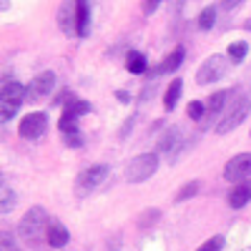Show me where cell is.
<instances>
[{
  "label": "cell",
  "mask_w": 251,
  "mask_h": 251,
  "mask_svg": "<svg viewBox=\"0 0 251 251\" xmlns=\"http://www.w3.org/2000/svg\"><path fill=\"white\" fill-rule=\"evenodd\" d=\"M48 224H50V219L46 214V208L43 206H30L18 224V236L28 246H38L43 239H48Z\"/></svg>",
  "instance_id": "obj_1"
},
{
  "label": "cell",
  "mask_w": 251,
  "mask_h": 251,
  "mask_svg": "<svg viewBox=\"0 0 251 251\" xmlns=\"http://www.w3.org/2000/svg\"><path fill=\"white\" fill-rule=\"evenodd\" d=\"M111 176V169L106 163H96V166H88L86 171H80L78 178H75V194L80 199L91 196L93 191H98V188L106 183V178Z\"/></svg>",
  "instance_id": "obj_2"
},
{
  "label": "cell",
  "mask_w": 251,
  "mask_h": 251,
  "mask_svg": "<svg viewBox=\"0 0 251 251\" xmlns=\"http://www.w3.org/2000/svg\"><path fill=\"white\" fill-rule=\"evenodd\" d=\"M249 111H251V100H249V96H239L236 100H231V106L226 108L224 118H221L219 126H216V133H219V136H226V133L236 131L239 126L246 121Z\"/></svg>",
  "instance_id": "obj_3"
},
{
  "label": "cell",
  "mask_w": 251,
  "mask_h": 251,
  "mask_svg": "<svg viewBox=\"0 0 251 251\" xmlns=\"http://www.w3.org/2000/svg\"><path fill=\"white\" fill-rule=\"evenodd\" d=\"M158 171V153H141L128 161L126 166V181L128 183H143Z\"/></svg>",
  "instance_id": "obj_4"
},
{
  "label": "cell",
  "mask_w": 251,
  "mask_h": 251,
  "mask_svg": "<svg viewBox=\"0 0 251 251\" xmlns=\"http://www.w3.org/2000/svg\"><path fill=\"white\" fill-rule=\"evenodd\" d=\"M228 71V55H208L201 66H199V73H196V83L199 86H214V83H219Z\"/></svg>",
  "instance_id": "obj_5"
},
{
  "label": "cell",
  "mask_w": 251,
  "mask_h": 251,
  "mask_svg": "<svg viewBox=\"0 0 251 251\" xmlns=\"http://www.w3.org/2000/svg\"><path fill=\"white\" fill-rule=\"evenodd\" d=\"M251 176V153H239L234 158H228L224 166V178L228 183H244Z\"/></svg>",
  "instance_id": "obj_6"
},
{
  "label": "cell",
  "mask_w": 251,
  "mask_h": 251,
  "mask_svg": "<svg viewBox=\"0 0 251 251\" xmlns=\"http://www.w3.org/2000/svg\"><path fill=\"white\" fill-rule=\"evenodd\" d=\"M156 149H158V153H163L169 161H176L178 158V151L183 149V133H181L178 126H169V128L161 133Z\"/></svg>",
  "instance_id": "obj_7"
},
{
  "label": "cell",
  "mask_w": 251,
  "mask_h": 251,
  "mask_svg": "<svg viewBox=\"0 0 251 251\" xmlns=\"http://www.w3.org/2000/svg\"><path fill=\"white\" fill-rule=\"evenodd\" d=\"M46 128H48V116L43 111H33V113H28L23 121H20L18 133H20V138H25V141H35V138H40L46 133Z\"/></svg>",
  "instance_id": "obj_8"
},
{
  "label": "cell",
  "mask_w": 251,
  "mask_h": 251,
  "mask_svg": "<svg viewBox=\"0 0 251 251\" xmlns=\"http://www.w3.org/2000/svg\"><path fill=\"white\" fill-rule=\"evenodd\" d=\"M55 91V73L53 71H43V73H38L33 80H30V86H25V100H40V98H46Z\"/></svg>",
  "instance_id": "obj_9"
},
{
  "label": "cell",
  "mask_w": 251,
  "mask_h": 251,
  "mask_svg": "<svg viewBox=\"0 0 251 251\" xmlns=\"http://www.w3.org/2000/svg\"><path fill=\"white\" fill-rule=\"evenodd\" d=\"M58 28L63 35H78V13L75 0H63L58 8Z\"/></svg>",
  "instance_id": "obj_10"
},
{
  "label": "cell",
  "mask_w": 251,
  "mask_h": 251,
  "mask_svg": "<svg viewBox=\"0 0 251 251\" xmlns=\"http://www.w3.org/2000/svg\"><path fill=\"white\" fill-rule=\"evenodd\" d=\"M228 96H231V91H216L211 98L206 100V116H203V121H201V123L206 126V128L216 123L219 113L226 108V100H228Z\"/></svg>",
  "instance_id": "obj_11"
},
{
  "label": "cell",
  "mask_w": 251,
  "mask_h": 251,
  "mask_svg": "<svg viewBox=\"0 0 251 251\" xmlns=\"http://www.w3.org/2000/svg\"><path fill=\"white\" fill-rule=\"evenodd\" d=\"M68 239H71V234H68V228L63 226L58 219H50V224H48V244L53 246V249H63L68 244Z\"/></svg>",
  "instance_id": "obj_12"
},
{
  "label": "cell",
  "mask_w": 251,
  "mask_h": 251,
  "mask_svg": "<svg viewBox=\"0 0 251 251\" xmlns=\"http://www.w3.org/2000/svg\"><path fill=\"white\" fill-rule=\"evenodd\" d=\"M183 58H186V50L178 46L171 55H166V58H163V63H161L158 68L151 71V78H156V75H161V73H174V71H178V68H181V63H183Z\"/></svg>",
  "instance_id": "obj_13"
},
{
  "label": "cell",
  "mask_w": 251,
  "mask_h": 251,
  "mask_svg": "<svg viewBox=\"0 0 251 251\" xmlns=\"http://www.w3.org/2000/svg\"><path fill=\"white\" fill-rule=\"evenodd\" d=\"M251 201V181H244V183H236L231 191H228V206L231 208H244L246 203Z\"/></svg>",
  "instance_id": "obj_14"
},
{
  "label": "cell",
  "mask_w": 251,
  "mask_h": 251,
  "mask_svg": "<svg viewBox=\"0 0 251 251\" xmlns=\"http://www.w3.org/2000/svg\"><path fill=\"white\" fill-rule=\"evenodd\" d=\"M75 13H78V38H88V33H91V5H88V0H75Z\"/></svg>",
  "instance_id": "obj_15"
},
{
  "label": "cell",
  "mask_w": 251,
  "mask_h": 251,
  "mask_svg": "<svg viewBox=\"0 0 251 251\" xmlns=\"http://www.w3.org/2000/svg\"><path fill=\"white\" fill-rule=\"evenodd\" d=\"M0 100H20V103H25V86L18 83V80H3Z\"/></svg>",
  "instance_id": "obj_16"
},
{
  "label": "cell",
  "mask_w": 251,
  "mask_h": 251,
  "mask_svg": "<svg viewBox=\"0 0 251 251\" xmlns=\"http://www.w3.org/2000/svg\"><path fill=\"white\" fill-rule=\"evenodd\" d=\"M126 71L133 73V75H141L149 71V60H146L143 53L138 50H128V55H126Z\"/></svg>",
  "instance_id": "obj_17"
},
{
  "label": "cell",
  "mask_w": 251,
  "mask_h": 251,
  "mask_svg": "<svg viewBox=\"0 0 251 251\" xmlns=\"http://www.w3.org/2000/svg\"><path fill=\"white\" fill-rule=\"evenodd\" d=\"M181 93H183V80H181V78L171 80V86L166 88V93H163V108H166V111H174L176 103H178V98H181Z\"/></svg>",
  "instance_id": "obj_18"
},
{
  "label": "cell",
  "mask_w": 251,
  "mask_h": 251,
  "mask_svg": "<svg viewBox=\"0 0 251 251\" xmlns=\"http://www.w3.org/2000/svg\"><path fill=\"white\" fill-rule=\"evenodd\" d=\"M63 113L71 116V118H80V116H86L91 113V103L88 100H78V98H71L66 106H63Z\"/></svg>",
  "instance_id": "obj_19"
},
{
  "label": "cell",
  "mask_w": 251,
  "mask_h": 251,
  "mask_svg": "<svg viewBox=\"0 0 251 251\" xmlns=\"http://www.w3.org/2000/svg\"><path fill=\"white\" fill-rule=\"evenodd\" d=\"M214 23H216V8H214V5H208V8H203V10L199 13L196 25H199V30H211Z\"/></svg>",
  "instance_id": "obj_20"
},
{
  "label": "cell",
  "mask_w": 251,
  "mask_h": 251,
  "mask_svg": "<svg viewBox=\"0 0 251 251\" xmlns=\"http://www.w3.org/2000/svg\"><path fill=\"white\" fill-rule=\"evenodd\" d=\"M199 188H201V181H188V183H183L174 201H176V203H183V201H188V199H194V196L199 194Z\"/></svg>",
  "instance_id": "obj_21"
},
{
  "label": "cell",
  "mask_w": 251,
  "mask_h": 251,
  "mask_svg": "<svg viewBox=\"0 0 251 251\" xmlns=\"http://www.w3.org/2000/svg\"><path fill=\"white\" fill-rule=\"evenodd\" d=\"M18 111H20V100H0V118H3V123H10Z\"/></svg>",
  "instance_id": "obj_22"
},
{
  "label": "cell",
  "mask_w": 251,
  "mask_h": 251,
  "mask_svg": "<svg viewBox=\"0 0 251 251\" xmlns=\"http://www.w3.org/2000/svg\"><path fill=\"white\" fill-rule=\"evenodd\" d=\"M246 53H249V46L244 43V40H236V43L228 46V60L231 63H241L246 58Z\"/></svg>",
  "instance_id": "obj_23"
},
{
  "label": "cell",
  "mask_w": 251,
  "mask_h": 251,
  "mask_svg": "<svg viewBox=\"0 0 251 251\" xmlns=\"http://www.w3.org/2000/svg\"><path fill=\"white\" fill-rule=\"evenodd\" d=\"M0 196H3V206H0V211H3V214H10L13 208H15V194L8 188L5 181H3V191H0Z\"/></svg>",
  "instance_id": "obj_24"
},
{
  "label": "cell",
  "mask_w": 251,
  "mask_h": 251,
  "mask_svg": "<svg viewBox=\"0 0 251 251\" xmlns=\"http://www.w3.org/2000/svg\"><path fill=\"white\" fill-rule=\"evenodd\" d=\"M58 128H60V133H78V118H71L63 113L58 121Z\"/></svg>",
  "instance_id": "obj_25"
},
{
  "label": "cell",
  "mask_w": 251,
  "mask_h": 251,
  "mask_svg": "<svg viewBox=\"0 0 251 251\" xmlns=\"http://www.w3.org/2000/svg\"><path fill=\"white\" fill-rule=\"evenodd\" d=\"M203 116H206V103H201V100L188 103V118L191 121H203Z\"/></svg>",
  "instance_id": "obj_26"
},
{
  "label": "cell",
  "mask_w": 251,
  "mask_h": 251,
  "mask_svg": "<svg viewBox=\"0 0 251 251\" xmlns=\"http://www.w3.org/2000/svg\"><path fill=\"white\" fill-rule=\"evenodd\" d=\"M224 244H226V241H224V236H211V239H206L196 251H221V249H224Z\"/></svg>",
  "instance_id": "obj_27"
},
{
  "label": "cell",
  "mask_w": 251,
  "mask_h": 251,
  "mask_svg": "<svg viewBox=\"0 0 251 251\" xmlns=\"http://www.w3.org/2000/svg\"><path fill=\"white\" fill-rule=\"evenodd\" d=\"M63 143L68 146V149H80L83 143H86V138H83V133H63Z\"/></svg>",
  "instance_id": "obj_28"
},
{
  "label": "cell",
  "mask_w": 251,
  "mask_h": 251,
  "mask_svg": "<svg viewBox=\"0 0 251 251\" xmlns=\"http://www.w3.org/2000/svg\"><path fill=\"white\" fill-rule=\"evenodd\" d=\"M0 251H20V246L15 244L13 234L3 231V236H0Z\"/></svg>",
  "instance_id": "obj_29"
},
{
  "label": "cell",
  "mask_w": 251,
  "mask_h": 251,
  "mask_svg": "<svg viewBox=\"0 0 251 251\" xmlns=\"http://www.w3.org/2000/svg\"><path fill=\"white\" fill-rule=\"evenodd\" d=\"M158 216H161V211H146V214L138 219V226H141V228H149V226H153V224L158 221Z\"/></svg>",
  "instance_id": "obj_30"
},
{
  "label": "cell",
  "mask_w": 251,
  "mask_h": 251,
  "mask_svg": "<svg viewBox=\"0 0 251 251\" xmlns=\"http://www.w3.org/2000/svg\"><path fill=\"white\" fill-rule=\"evenodd\" d=\"M153 96H156V83H146L143 91H141V96H138V100H141V103H146V100L153 98Z\"/></svg>",
  "instance_id": "obj_31"
},
{
  "label": "cell",
  "mask_w": 251,
  "mask_h": 251,
  "mask_svg": "<svg viewBox=\"0 0 251 251\" xmlns=\"http://www.w3.org/2000/svg\"><path fill=\"white\" fill-rule=\"evenodd\" d=\"M161 3H163V0H143V13H146V15H151V13H156Z\"/></svg>",
  "instance_id": "obj_32"
},
{
  "label": "cell",
  "mask_w": 251,
  "mask_h": 251,
  "mask_svg": "<svg viewBox=\"0 0 251 251\" xmlns=\"http://www.w3.org/2000/svg\"><path fill=\"white\" fill-rule=\"evenodd\" d=\"M133 121H136V116H131L128 121H126V123H123V131H121V138H126V136H128V131L133 128Z\"/></svg>",
  "instance_id": "obj_33"
},
{
  "label": "cell",
  "mask_w": 251,
  "mask_h": 251,
  "mask_svg": "<svg viewBox=\"0 0 251 251\" xmlns=\"http://www.w3.org/2000/svg\"><path fill=\"white\" fill-rule=\"evenodd\" d=\"M116 98H118L121 103H131V93H128V91H116Z\"/></svg>",
  "instance_id": "obj_34"
},
{
  "label": "cell",
  "mask_w": 251,
  "mask_h": 251,
  "mask_svg": "<svg viewBox=\"0 0 251 251\" xmlns=\"http://www.w3.org/2000/svg\"><path fill=\"white\" fill-rule=\"evenodd\" d=\"M239 3H244V0H228L226 8H234V5H239Z\"/></svg>",
  "instance_id": "obj_35"
},
{
  "label": "cell",
  "mask_w": 251,
  "mask_h": 251,
  "mask_svg": "<svg viewBox=\"0 0 251 251\" xmlns=\"http://www.w3.org/2000/svg\"><path fill=\"white\" fill-rule=\"evenodd\" d=\"M8 8H10V0H3V5H0V10H3V13H5Z\"/></svg>",
  "instance_id": "obj_36"
},
{
  "label": "cell",
  "mask_w": 251,
  "mask_h": 251,
  "mask_svg": "<svg viewBox=\"0 0 251 251\" xmlns=\"http://www.w3.org/2000/svg\"><path fill=\"white\" fill-rule=\"evenodd\" d=\"M244 28H246V30H251V18H249L246 23H244Z\"/></svg>",
  "instance_id": "obj_37"
},
{
  "label": "cell",
  "mask_w": 251,
  "mask_h": 251,
  "mask_svg": "<svg viewBox=\"0 0 251 251\" xmlns=\"http://www.w3.org/2000/svg\"><path fill=\"white\" fill-rule=\"evenodd\" d=\"M226 3H228V0H226Z\"/></svg>",
  "instance_id": "obj_38"
}]
</instances>
